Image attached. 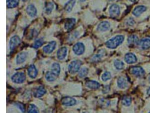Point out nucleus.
<instances>
[{
	"label": "nucleus",
	"mask_w": 150,
	"mask_h": 113,
	"mask_svg": "<svg viewBox=\"0 0 150 113\" xmlns=\"http://www.w3.org/2000/svg\"><path fill=\"white\" fill-rule=\"evenodd\" d=\"M124 40V37L123 35H117L107 41L106 42V46L110 49H115L123 42Z\"/></svg>",
	"instance_id": "1"
},
{
	"label": "nucleus",
	"mask_w": 150,
	"mask_h": 113,
	"mask_svg": "<svg viewBox=\"0 0 150 113\" xmlns=\"http://www.w3.org/2000/svg\"><path fill=\"white\" fill-rule=\"evenodd\" d=\"M81 66V62L78 60H73L71 62L68 66V71L71 74H75L78 72Z\"/></svg>",
	"instance_id": "2"
},
{
	"label": "nucleus",
	"mask_w": 150,
	"mask_h": 113,
	"mask_svg": "<svg viewBox=\"0 0 150 113\" xmlns=\"http://www.w3.org/2000/svg\"><path fill=\"white\" fill-rule=\"evenodd\" d=\"M26 80V76L23 72H16L11 77V80L16 84H22Z\"/></svg>",
	"instance_id": "3"
},
{
	"label": "nucleus",
	"mask_w": 150,
	"mask_h": 113,
	"mask_svg": "<svg viewBox=\"0 0 150 113\" xmlns=\"http://www.w3.org/2000/svg\"><path fill=\"white\" fill-rule=\"evenodd\" d=\"M73 52L76 55L80 56L84 53L85 51V45L81 42H77L73 46Z\"/></svg>",
	"instance_id": "4"
},
{
	"label": "nucleus",
	"mask_w": 150,
	"mask_h": 113,
	"mask_svg": "<svg viewBox=\"0 0 150 113\" xmlns=\"http://www.w3.org/2000/svg\"><path fill=\"white\" fill-rule=\"evenodd\" d=\"M21 43V39L20 37L17 35L13 36L10 40L9 47L11 51H14Z\"/></svg>",
	"instance_id": "5"
},
{
	"label": "nucleus",
	"mask_w": 150,
	"mask_h": 113,
	"mask_svg": "<svg viewBox=\"0 0 150 113\" xmlns=\"http://www.w3.org/2000/svg\"><path fill=\"white\" fill-rule=\"evenodd\" d=\"M130 72L132 75H134L138 77H141L144 76L145 72L144 70L139 66H133L130 69Z\"/></svg>",
	"instance_id": "6"
},
{
	"label": "nucleus",
	"mask_w": 150,
	"mask_h": 113,
	"mask_svg": "<svg viewBox=\"0 0 150 113\" xmlns=\"http://www.w3.org/2000/svg\"><path fill=\"white\" fill-rule=\"evenodd\" d=\"M110 15L113 18L118 17L120 14V7L117 4H113L109 8Z\"/></svg>",
	"instance_id": "7"
},
{
	"label": "nucleus",
	"mask_w": 150,
	"mask_h": 113,
	"mask_svg": "<svg viewBox=\"0 0 150 113\" xmlns=\"http://www.w3.org/2000/svg\"><path fill=\"white\" fill-rule=\"evenodd\" d=\"M56 47V42L55 41L50 42L48 45L42 48V51L44 53L49 54L54 52Z\"/></svg>",
	"instance_id": "8"
},
{
	"label": "nucleus",
	"mask_w": 150,
	"mask_h": 113,
	"mask_svg": "<svg viewBox=\"0 0 150 113\" xmlns=\"http://www.w3.org/2000/svg\"><path fill=\"white\" fill-rule=\"evenodd\" d=\"M138 45L140 46L141 49L143 50H147L150 48V37L144 38L141 39Z\"/></svg>",
	"instance_id": "9"
},
{
	"label": "nucleus",
	"mask_w": 150,
	"mask_h": 113,
	"mask_svg": "<svg viewBox=\"0 0 150 113\" xmlns=\"http://www.w3.org/2000/svg\"><path fill=\"white\" fill-rule=\"evenodd\" d=\"M61 103L66 107H72L76 104V100L71 97H65L62 99Z\"/></svg>",
	"instance_id": "10"
},
{
	"label": "nucleus",
	"mask_w": 150,
	"mask_h": 113,
	"mask_svg": "<svg viewBox=\"0 0 150 113\" xmlns=\"http://www.w3.org/2000/svg\"><path fill=\"white\" fill-rule=\"evenodd\" d=\"M28 53L26 52H21L20 53H18L16 57L15 62L16 64H23L26 62V60L28 59Z\"/></svg>",
	"instance_id": "11"
},
{
	"label": "nucleus",
	"mask_w": 150,
	"mask_h": 113,
	"mask_svg": "<svg viewBox=\"0 0 150 113\" xmlns=\"http://www.w3.org/2000/svg\"><path fill=\"white\" fill-rule=\"evenodd\" d=\"M67 52H68V49L66 47H62L56 53V57L58 59L60 60H62L65 59L67 55Z\"/></svg>",
	"instance_id": "12"
},
{
	"label": "nucleus",
	"mask_w": 150,
	"mask_h": 113,
	"mask_svg": "<svg viewBox=\"0 0 150 113\" xmlns=\"http://www.w3.org/2000/svg\"><path fill=\"white\" fill-rule=\"evenodd\" d=\"M117 84L118 87L121 89H125L128 86L127 79L123 76H120L118 78L117 81Z\"/></svg>",
	"instance_id": "13"
},
{
	"label": "nucleus",
	"mask_w": 150,
	"mask_h": 113,
	"mask_svg": "<svg viewBox=\"0 0 150 113\" xmlns=\"http://www.w3.org/2000/svg\"><path fill=\"white\" fill-rule=\"evenodd\" d=\"M46 93V90L42 86L37 87L34 91V96L36 98H40L44 95Z\"/></svg>",
	"instance_id": "14"
},
{
	"label": "nucleus",
	"mask_w": 150,
	"mask_h": 113,
	"mask_svg": "<svg viewBox=\"0 0 150 113\" xmlns=\"http://www.w3.org/2000/svg\"><path fill=\"white\" fill-rule=\"evenodd\" d=\"M28 74L31 78H35L38 76V70L34 64H31L28 69Z\"/></svg>",
	"instance_id": "15"
},
{
	"label": "nucleus",
	"mask_w": 150,
	"mask_h": 113,
	"mask_svg": "<svg viewBox=\"0 0 150 113\" xmlns=\"http://www.w3.org/2000/svg\"><path fill=\"white\" fill-rule=\"evenodd\" d=\"M110 24L108 21H102L97 26V30L100 32H106L110 29Z\"/></svg>",
	"instance_id": "16"
},
{
	"label": "nucleus",
	"mask_w": 150,
	"mask_h": 113,
	"mask_svg": "<svg viewBox=\"0 0 150 113\" xmlns=\"http://www.w3.org/2000/svg\"><path fill=\"white\" fill-rule=\"evenodd\" d=\"M26 11L29 17H32V18L36 17V15L37 14V9L34 5L30 4L29 5H28V7H26Z\"/></svg>",
	"instance_id": "17"
},
{
	"label": "nucleus",
	"mask_w": 150,
	"mask_h": 113,
	"mask_svg": "<svg viewBox=\"0 0 150 113\" xmlns=\"http://www.w3.org/2000/svg\"><path fill=\"white\" fill-rule=\"evenodd\" d=\"M124 60L128 64L134 63L137 61V59L134 54L132 53H128L125 55Z\"/></svg>",
	"instance_id": "18"
},
{
	"label": "nucleus",
	"mask_w": 150,
	"mask_h": 113,
	"mask_svg": "<svg viewBox=\"0 0 150 113\" xmlns=\"http://www.w3.org/2000/svg\"><path fill=\"white\" fill-rule=\"evenodd\" d=\"M147 10V7L144 5H139L136 7L132 11V14L136 17H138L141 14Z\"/></svg>",
	"instance_id": "19"
},
{
	"label": "nucleus",
	"mask_w": 150,
	"mask_h": 113,
	"mask_svg": "<svg viewBox=\"0 0 150 113\" xmlns=\"http://www.w3.org/2000/svg\"><path fill=\"white\" fill-rule=\"evenodd\" d=\"M86 86L91 89H98L100 87V83L96 81H94V80H88L85 83Z\"/></svg>",
	"instance_id": "20"
},
{
	"label": "nucleus",
	"mask_w": 150,
	"mask_h": 113,
	"mask_svg": "<svg viewBox=\"0 0 150 113\" xmlns=\"http://www.w3.org/2000/svg\"><path fill=\"white\" fill-rule=\"evenodd\" d=\"M76 24V20L75 18H70L66 20L64 23V28L66 30H71L72 29Z\"/></svg>",
	"instance_id": "21"
},
{
	"label": "nucleus",
	"mask_w": 150,
	"mask_h": 113,
	"mask_svg": "<svg viewBox=\"0 0 150 113\" xmlns=\"http://www.w3.org/2000/svg\"><path fill=\"white\" fill-rule=\"evenodd\" d=\"M105 55V52L104 50H100L97 54L93 56L91 60L93 62H97L100 60Z\"/></svg>",
	"instance_id": "22"
},
{
	"label": "nucleus",
	"mask_w": 150,
	"mask_h": 113,
	"mask_svg": "<svg viewBox=\"0 0 150 113\" xmlns=\"http://www.w3.org/2000/svg\"><path fill=\"white\" fill-rule=\"evenodd\" d=\"M51 72L56 75L58 77L59 76L60 73V66L58 63H54L52 65Z\"/></svg>",
	"instance_id": "23"
},
{
	"label": "nucleus",
	"mask_w": 150,
	"mask_h": 113,
	"mask_svg": "<svg viewBox=\"0 0 150 113\" xmlns=\"http://www.w3.org/2000/svg\"><path fill=\"white\" fill-rule=\"evenodd\" d=\"M76 4V0H69L64 5V10L67 12H70L72 11Z\"/></svg>",
	"instance_id": "24"
},
{
	"label": "nucleus",
	"mask_w": 150,
	"mask_h": 113,
	"mask_svg": "<svg viewBox=\"0 0 150 113\" xmlns=\"http://www.w3.org/2000/svg\"><path fill=\"white\" fill-rule=\"evenodd\" d=\"M58 76L55 75L54 73H53L51 71L47 72L45 74V78L49 82H54L57 79Z\"/></svg>",
	"instance_id": "25"
},
{
	"label": "nucleus",
	"mask_w": 150,
	"mask_h": 113,
	"mask_svg": "<svg viewBox=\"0 0 150 113\" xmlns=\"http://www.w3.org/2000/svg\"><path fill=\"white\" fill-rule=\"evenodd\" d=\"M128 43L130 45H138L139 42V39L137 36L135 35H130L128 38Z\"/></svg>",
	"instance_id": "26"
},
{
	"label": "nucleus",
	"mask_w": 150,
	"mask_h": 113,
	"mask_svg": "<svg viewBox=\"0 0 150 113\" xmlns=\"http://www.w3.org/2000/svg\"><path fill=\"white\" fill-rule=\"evenodd\" d=\"M131 101H132V99L130 96L128 95H125L124 96L122 100H121V103L123 106H126V107H128L131 105Z\"/></svg>",
	"instance_id": "27"
},
{
	"label": "nucleus",
	"mask_w": 150,
	"mask_h": 113,
	"mask_svg": "<svg viewBox=\"0 0 150 113\" xmlns=\"http://www.w3.org/2000/svg\"><path fill=\"white\" fill-rule=\"evenodd\" d=\"M114 66L117 70H122L124 68V63L119 59H116L114 61Z\"/></svg>",
	"instance_id": "28"
},
{
	"label": "nucleus",
	"mask_w": 150,
	"mask_h": 113,
	"mask_svg": "<svg viewBox=\"0 0 150 113\" xmlns=\"http://www.w3.org/2000/svg\"><path fill=\"white\" fill-rule=\"evenodd\" d=\"M54 9V4L52 2H49L46 4L45 8V13L48 15L50 14L52 11H53V9Z\"/></svg>",
	"instance_id": "29"
},
{
	"label": "nucleus",
	"mask_w": 150,
	"mask_h": 113,
	"mask_svg": "<svg viewBox=\"0 0 150 113\" xmlns=\"http://www.w3.org/2000/svg\"><path fill=\"white\" fill-rule=\"evenodd\" d=\"M28 113H39V109L34 104H30L28 108Z\"/></svg>",
	"instance_id": "30"
},
{
	"label": "nucleus",
	"mask_w": 150,
	"mask_h": 113,
	"mask_svg": "<svg viewBox=\"0 0 150 113\" xmlns=\"http://www.w3.org/2000/svg\"><path fill=\"white\" fill-rule=\"evenodd\" d=\"M20 3V0H10L7 2V6L8 8H14L17 7Z\"/></svg>",
	"instance_id": "31"
},
{
	"label": "nucleus",
	"mask_w": 150,
	"mask_h": 113,
	"mask_svg": "<svg viewBox=\"0 0 150 113\" xmlns=\"http://www.w3.org/2000/svg\"><path fill=\"white\" fill-rule=\"evenodd\" d=\"M88 73H89V69L88 68L86 67L82 68L79 72V76L80 78H83L88 75Z\"/></svg>",
	"instance_id": "32"
},
{
	"label": "nucleus",
	"mask_w": 150,
	"mask_h": 113,
	"mask_svg": "<svg viewBox=\"0 0 150 113\" xmlns=\"http://www.w3.org/2000/svg\"><path fill=\"white\" fill-rule=\"evenodd\" d=\"M111 78V74L109 72H105L102 75V80L104 82L109 80Z\"/></svg>",
	"instance_id": "33"
},
{
	"label": "nucleus",
	"mask_w": 150,
	"mask_h": 113,
	"mask_svg": "<svg viewBox=\"0 0 150 113\" xmlns=\"http://www.w3.org/2000/svg\"><path fill=\"white\" fill-rule=\"evenodd\" d=\"M43 43V40L42 38L38 39L37 41H35V42H34V43L33 44V47L35 48V49H38V48L40 47Z\"/></svg>",
	"instance_id": "34"
},
{
	"label": "nucleus",
	"mask_w": 150,
	"mask_h": 113,
	"mask_svg": "<svg viewBox=\"0 0 150 113\" xmlns=\"http://www.w3.org/2000/svg\"><path fill=\"white\" fill-rule=\"evenodd\" d=\"M79 32L78 30H75L71 34L69 38V39L71 41H72L76 39V38H77L79 37Z\"/></svg>",
	"instance_id": "35"
},
{
	"label": "nucleus",
	"mask_w": 150,
	"mask_h": 113,
	"mask_svg": "<svg viewBox=\"0 0 150 113\" xmlns=\"http://www.w3.org/2000/svg\"><path fill=\"white\" fill-rule=\"evenodd\" d=\"M99 104H100V105H101L102 107H107L110 104V101L107 100V99H102L99 100Z\"/></svg>",
	"instance_id": "36"
},
{
	"label": "nucleus",
	"mask_w": 150,
	"mask_h": 113,
	"mask_svg": "<svg viewBox=\"0 0 150 113\" xmlns=\"http://www.w3.org/2000/svg\"><path fill=\"white\" fill-rule=\"evenodd\" d=\"M14 105L18 108H19L21 111L22 112H23V113L25 112V108L24 105L22 103H20V102H16V103H14Z\"/></svg>",
	"instance_id": "37"
},
{
	"label": "nucleus",
	"mask_w": 150,
	"mask_h": 113,
	"mask_svg": "<svg viewBox=\"0 0 150 113\" xmlns=\"http://www.w3.org/2000/svg\"><path fill=\"white\" fill-rule=\"evenodd\" d=\"M126 24L129 25V26H133L135 24V21L133 20V18H129L127 21H126Z\"/></svg>",
	"instance_id": "38"
},
{
	"label": "nucleus",
	"mask_w": 150,
	"mask_h": 113,
	"mask_svg": "<svg viewBox=\"0 0 150 113\" xmlns=\"http://www.w3.org/2000/svg\"><path fill=\"white\" fill-rule=\"evenodd\" d=\"M37 35H38V31H37V30L35 29H32L31 32H30V35H31V38L35 37Z\"/></svg>",
	"instance_id": "39"
},
{
	"label": "nucleus",
	"mask_w": 150,
	"mask_h": 113,
	"mask_svg": "<svg viewBox=\"0 0 150 113\" xmlns=\"http://www.w3.org/2000/svg\"><path fill=\"white\" fill-rule=\"evenodd\" d=\"M110 91V86L109 85H106V86L104 87L103 89V93H107Z\"/></svg>",
	"instance_id": "40"
},
{
	"label": "nucleus",
	"mask_w": 150,
	"mask_h": 113,
	"mask_svg": "<svg viewBox=\"0 0 150 113\" xmlns=\"http://www.w3.org/2000/svg\"><path fill=\"white\" fill-rule=\"evenodd\" d=\"M45 113H54V110L52 108H50L46 110V111H45Z\"/></svg>",
	"instance_id": "41"
},
{
	"label": "nucleus",
	"mask_w": 150,
	"mask_h": 113,
	"mask_svg": "<svg viewBox=\"0 0 150 113\" xmlns=\"http://www.w3.org/2000/svg\"><path fill=\"white\" fill-rule=\"evenodd\" d=\"M147 93L148 95H150V87H149L148 89H147Z\"/></svg>",
	"instance_id": "42"
},
{
	"label": "nucleus",
	"mask_w": 150,
	"mask_h": 113,
	"mask_svg": "<svg viewBox=\"0 0 150 113\" xmlns=\"http://www.w3.org/2000/svg\"><path fill=\"white\" fill-rule=\"evenodd\" d=\"M129 1L132 2V3H135V2H136L137 1V0H129Z\"/></svg>",
	"instance_id": "43"
},
{
	"label": "nucleus",
	"mask_w": 150,
	"mask_h": 113,
	"mask_svg": "<svg viewBox=\"0 0 150 113\" xmlns=\"http://www.w3.org/2000/svg\"><path fill=\"white\" fill-rule=\"evenodd\" d=\"M22 1L23 2H26L27 1H28V0H22Z\"/></svg>",
	"instance_id": "44"
},
{
	"label": "nucleus",
	"mask_w": 150,
	"mask_h": 113,
	"mask_svg": "<svg viewBox=\"0 0 150 113\" xmlns=\"http://www.w3.org/2000/svg\"><path fill=\"white\" fill-rule=\"evenodd\" d=\"M148 80H149V82L150 83V76H149V78H148Z\"/></svg>",
	"instance_id": "45"
},
{
	"label": "nucleus",
	"mask_w": 150,
	"mask_h": 113,
	"mask_svg": "<svg viewBox=\"0 0 150 113\" xmlns=\"http://www.w3.org/2000/svg\"><path fill=\"white\" fill-rule=\"evenodd\" d=\"M10 1V0H7V3L8 2V1Z\"/></svg>",
	"instance_id": "46"
},
{
	"label": "nucleus",
	"mask_w": 150,
	"mask_h": 113,
	"mask_svg": "<svg viewBox=\"0 0 150 113\" xmlns=\"http://www.w3.org/2000/svg\"><path fill=\"white\" fill-rule=\"evenodd\" d=\"M109 1H114V0H109Z\"/></svg>",
	"instance_id": "47"
},
{
	"label": "nucleus",
	"mask_w": 150,
	"mask_h": 113,
	"mask_svg": "<svg viewBox=\"0 0 150 113\" xmlns=\"http://www.w3.org/2000/svg\"><path fill=\"white\" fill-rule=\"evenodd\" d=\"M81 1H85V0H81Z\"/></svg>",
	"instance_id": "48"
},
{
	"label": "nucleus",
	"mask_w": 150,
	"mask_h": 113,
	"mask_svg": "<svg viewBox=\"0 0 150 113\" xmlns=\"http://www.w3.org/2000/svg\"><path fill=\"white\" fill-rule=\"evenodd\" d=\"M149 113H150V112H149Z\"/></svg>",
	"instance_id": "49"
}]
</instances>
